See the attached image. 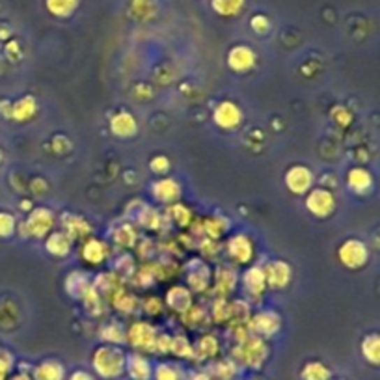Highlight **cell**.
<instances>
[{
  "label": "cell",
  "mask_w": 380,
  "mask_h": 380,
  "mask_svg": "<svg viewBox=\"0 0 380 380\" xmlns=\"http://www.w3.org/2000/svg\"><path fill=\"white\" fill-rule=\"evenodd\" d=\"M240 282H242V289H244L246 296L250 298L251 302L261 300L263 295H265V289H267V282H265V274H263V267H248L240 276Z\"/></svg>",
  "instance_id": "12"
},
{
  "label": "cell",
  "mask_w": 380,
  "mask_h": 380,
  "mask_svg": "<svg viewBox=\"0 0 380 380\" xmlns=\"http://www.w3.org/2000/svg\"><path fill=\"white\" fill-rule=\"evenodd\" d=\"M330 380H345V379H330Z\"/></svg>",
  "instance_id": "55"
},
{
  "label": "cell",
  "mask_w": 380,
  "mask_h": 380,
  "mask_svg": "<svg viewBox=\"0 0 380 380\" xmlns=\"http://www.w3.org/2000/svg\"><path fill=\"white\" fill-rule=\"evenodd\" d=\"M151 196L159 203L172 205V203H175L181 198V184L173 177L156 179L155 183L151 184Z\"/></svg>",
  "instance_id": "16"
},
{
  "label": "cell",
  "mask_w": 380,
  "mask_h": 380,
  "mask_svg": "<svg viewBox=\"0 0 380 380\" xmlns=\"http://www.w3.org/2000/svg\"><path fill=\"white\" fill-rule=\"evenodd\" d=\"M92 287L94 285L89 282V276L84 274L82 270H75V272H71L66 278V293L73 296V298H77V300H82Z\"/></svg>",
  "instance_id": "24"
},
{
  "label": "cell",
  "mask_w": 380,
  "mask_h": 380,
  "mask_svg": "<svg viewBox=\"0 0 380 380\" xmlns=\"http://www.w3.org/2000/svg\"><path fill=\"white\" fill-rule=\"evenodd\" d=\"M335 196L328 189H312L306 194V209L317 218H328L335 211Z\"/></svg>",
  "instance_id": "7"
},
{
  "label": "cell",
  "mask_w": 380,
  "mask_h": 380,
  "mask_svg": "<svg viewBox=\"0 0 380 380\" xmlns=\"http://www.w3.org/2000/svg\"><path fill=\"white\" fill-rule=\"evenodd\" d=\"M58 218L47 207H34L27 220L21 224L22 237H32V239H43L50 231H54Z\"/></svg>",
  "instance_id": "3"
},
{
  "label": "cell",
  "mask_w": 380,
  "mask_h": 380,
  "mask_svg": "<svg viewBox=\"0 0 380 380\" xmlns=\"http://www.w3.org/2000/svg\"><path fill=\"white\" fill-rule=\"evenodd\" d=\"M226 218H207L203 222V228H205V235L209 239L217 240L224 235V231L228 229V224L224 222Z\"/></svg>",
  "instance_id": "44"
},
{
  "label": "cell",
  "mask_w": 380,
  "mask_h": 380,
  "mask_svg": "<svg viewBox=\"0 0 380 380\" xmlns=\"http://www.w3.org/2000/svg\"><path fill=\"white\" fill-rule=\"evenodd\" d=\"M125 358L127 354L117 345H101L92 356V367L99 379L116 380L125 373Z\"/></svg>",
  "instance_id": "1"
},
{
  "label": "cell",
  "mask_w": 380,
  "mask_h": 380,
  "mask_svg": "<svg viewBox=\"0 0 380 380\" xmlns=\"http://www.w3.org/2000/svg\"><path fill=\"white\" fill-rule=\"evenodd\" d=\"M45 6H47L50 15L66 19V17L75 13V10L78 8V0H45Z\"/></svg>",
  "instance_id": "32"
},
{
  "label": "cell",
  "mask_w": 380,
  "mask_h": 380,
  "mask_svg": "<svg viewBox=\"0 0 380 380\" xmlns=\"http://www.w3.org/2000/svg\"><path fill=\"white\" fill-rule=\"evenodd\" d=\"M82 304L84 307H86V312H88L89 315H94V317H99V315H103V312H105V306H103V296H101L94 287L88 291V295L84 296Z\"/></svg>",
  "instance_id": "41"
},
{
  "label": "cell",
  "mask_w": 380,
  "mask_h": 380,
  "mask_svg": "<svg viewBox=\"0 0 380 380\" xmlns=\"http://www.w3.org/2000/svg\"><path fill=\"white\" fill-rule=\"evenodd\" d=\"M136 218H138L140 226H144L145 229H161L162 226V217L159 214L156 209H153V207L142 205V209L138 211Z\"/></svg>",
  "instance_id": "38"
},
{
  "label": "cell",
  "mask_w": 380,
  "mask_h": 380,
  "mask_svg": "<svg viewBox=\"0 0 380 380\" xmlns=\"http://www.w3.org/2000/svg\"><path fill=\"white\" fill-rule=\"evenodd\" d=\"M0 161H2V151H0Z\"/></svg>",
  "instance_id": "56"
},
{
  "label": "cell",
  "mask_w": 380,
  "mask_h": 380,
  "mask_svg": "<svg viewBox=\"0 0 380 380\" xmlns=\"http://www.w3.org/2000/svg\"><path fill=\"white\" fill-rule=\"evenodd\" d=\"M110 254V248L103 239H97V237H88L84 239L82 246H80V257L82 261L89 267H99L106 261V257Z\"/></svg>",
  "instance_id": "14"
},
{
  "label": "cell",
  "mask_w": 380,
  "mask_h": 380,
  "mask_svg": "<svg viewBox=\"0 0 380 380\" xmlns=\"http://www.w3.org/2000/svg\"><path fill=\"white\" fill-rule=\"evenodd\" d=\"M112 304H114V307H116L119 313H123V315H131V313L138 307V298L123 289L119 295L114 296Z\"/></svg>",
  "instance_id": "40"
},
{
  "label": "cell",
  "mask_w": 380,
  "mask_h": 380,
  "mask_svg": "<svg viewBox=\"0 0 380 380\" xmlns=\"http://www.w3.org/2000/svg\"><path fill=\"white\" fill-rule=\"evenodd\" d=\"M156 328L147 321H136L127 328V343L134 349V352H153L155 351Z\"/></svg>",
  "instance_id": "5"
},
{
  "label": "cell",
  "mask_w": 380,
  "mask_h": 380,
  "mask_svg": "<svg viewBox=\"0 0 380 380\" xmlns=\"http://www.w3.org/2000/svg\"><path fill=\"white\" fill-rule=\"evenodd\" d=\"M73 248V240L67 237L61 229L58 231H50L45 239V250L52 257H66Z\"/></svg>",
  "instance_id": "22"
},
{
  "label": "cell",
  "mask_w": 380,
  "mask_h": 380,
  "mask_svg": "<svg viewBox=\"0 0 380 380\" xmlns=\"http://www.w3.org/2000/svg\"><path fill=\"white\" fill-rule=\"evenodd\" d=\"M125 373L133 380H151L153 365H151L149 358L142 352H131L125 358Z\"/></svg>",
  "instance_id": "18"
},
{
  "label": "cell",
  "mask_w": 380,
  "mask_h": 380,
  "mask_svg": "<svg viewBox=\"0 0 380 380\" xmlns=\"http://www.w3.org/2000/svg\"><path fill=\"white\" fill-rule=\"evenodd\" d=\"M373 184H374L373 175H371V172L365 170V168H352V170H349V173H346V187H349V190H351L352 194L358 196L369 194V192L373 190Z\"/></svg>",
  "instance_id": "19"
},
{
  "label": "cell",
  "mask_w": 380,
  "mask_h": 380,
  "mask_svg": "<svg viewBox=\"0 0 380 380\" xmlns=\"http://www.w3.org/2000/svg\"><path fill=\"white\" fill-rule=\"evenodd\" d=\"M166 306L172 309V312L183 315L192 307V291L184 285H175V287H170L166 293Z\"/></svg>",
  "instance_id": "20"
},
{
  "label": "cell",
  "mask_w": 380,
  "mask_h": 380,
  "mask_svg": "<svg viewBox=\"0 0 380 380\" xmlns=\"http://www.w3.org/2000/svg\"><path fill=\"white\" fill-rule=\"evenodd\" d=\"M69 380H95L88 371H82V369H78V371H73L69 374Z\"/></svg>",
  "instance_id": "52"
},
{
  "label": "cell",
  "mask_w": 380,
  "mask_h": 380,
  "mask_svg": "<svg viewBox=\"0 0 380 380\" xmlns=\"http://www.w3.org/2000/svg\"><path fill=\"white\" fill-rule=\"evenodd\" d=\"M190 380H211V377L207 374V371H200V373L190 374Z\"/></svg>",
  "instance_id": "53"
},
{
  "label": "cell",
  "mask_w": 380,
  "mask_h": 380,
  "mask_svg": "<svg viewBox=\"0 0 380 380\" xmlns=\"http://www.w3.org/2000/svg\"><path fill=\"white\" fill-rule=\"evenodd\" d=\"M235 373H237V363L231 360H218L207 369V374L211 377V380H231Z\"/></svg>",
  "instance_id": "29"
},
{
  "label": "cell",
  "mask_w": 380,
  "mask_h": 380,
  "mask_svg": "<svg viewBox=\"0 0 380 380\" xmlns=\"http://www.w3.org/2000/svg\"><path fill=\"white\" fill-rule=\"evenodd\" d=\"M13 367V356L11 352L8 351H0V380L8 379V373Z\"/></svg>",
  "instance_id": "50"
},
{
  "label": "cell",
  "mask_w": 380,
  "mask_h": 380,
  "mask_svg": "<svg viewBox=\"0 0 380 380\" xmlns=\"http://www.w3.org/2000/svg\"><path fill=\"white\" fill-rule=\"evenodd\" d=\"M153 380H183L184 374L181 371L179 365L170 362H162L156 363L155 367H153Z\"/></svg>",
  "instance_id": "35"
},
{
  "label": "cell",
  "mask_w": 380,
  "mask_h": 380,
  "mask_svg": "<svg viewBox=\"0 0 380 380\" xmlns=\"http://www.w3.org/2000/svg\"><path fill=\"white\" fill-rule=\"evenodd\" d=\"M36 110H38V103L34 99L32 95H24L19 101H15L11 105L10 117L15 119V122H30L34 116H36Z\"/></svg>",
  "instance_id": "26"
},
{
  "label": "cell",
  "mask_w": 380,
  "mask_h": 380,
  "mask_svg": "<svg viewBox=\"0 0 380 380\" xmlns=\"http://www.w3.org/2000/svg\"><path fill=\"white\" fill-rule=\"evenodd\" d=\"M60 226L61 231L71 240L88 239V237H92V231H94L86 218L78 217V214H69V212L61 214Z\"/></svg>",
  "instance_id": "17"
},
{
  "label": "cell",
  "mask_w": 380,
  "mask_h": 380,
  "mask_svg": "<svg viewBox=\"0 0 380 380\" xmlns=\"http://www.w3.org/2000/svg\"><path fill=\"white\" fill-rule=\"evenodd\" d=\"M112 239H114V242H116L117 246H122V248H133L136 239H138V233H136V229H134L133 224L125 222L114 229Z\"/></svg>",
  "instance_id": "30"
},
{
  "label": "cell",
  "mask_w": 380,
  "mask_h": 380,
  "mask_svg": "<svg viewBox=\"0 0 380 380\" xmlns=\"http://www.w3.org/2000/svg\"><path fill=\"white\" fill-rule=\"evenodd\" d=\"M254 242L248 235L237 233L231 235L226 242V254L235 265H248L254 259Z\"/></svg>",
  "instance_id": "8"
},
{
  "label": "cell",
  "mask_w": 380,
  "mask_h": 380,
  "mask_svg": "<svg viewBox=\"0 0 380 380\" xmlns=\"http://www.w3.org/2000/svg\"><path fill=\"white\" fill-rule=\"evenodd\" d=\"M237 274L231 267H218L217 272H214V291H217V296H222V298H228L231 293L237 287Z\"/></svg>",
  "instance_id": "23"
},
{
  "label": "cell",
  "mask_w": 380,
  "mask_h": 380,
  "mask_svg": "<svg viewBox=\"0 0 380 380\" xmlns=\"http://www.w3.org/2000/svg\"><path fill=\"white\" fill-rule=\"evenodd\" d=\"M212 122L224 131H233L242 122V110L233 101H222L212 110Z\"/></svg>",
  "instance_id": "10"
},
{
  "label": "cell",
  "mask_w": 380,
  "mask_h": 380,
  "mask_svg": "<svg viewBox=\"0 0 380 380\" xmlns=\"http://www.w3.org/2000/svg\"><path fill=\"white\" fill-rule=\"evenodd\" d=\"M168 352L177 358H190V360H194L192 343L184 335H172V339H170V351Z\"/></svg>",
  "instance_id": "36"
},
{
  "label": "cell",
  "mask_w": 380,
  "mask_h": 380,
  "mask_svg": "<svg viewBox=\"0 0 380 380\" xmlns=\"http://www.w3.org/2000/svg\"><path fill=\"white\" fill-rule=\"evenodd\" d=\"M313 183H315V175L307 166H302V164H295L291 166L287 172H285V187L296 196L307 194L309 190L313 189Z\"/></svg>",
  "instance_id": "9"
},
{
  "label": "cell",
  "mask_w": 380,
  "mask_h": 380,
  "mask_svg": "<svg viewBox=\"0 0 380 380\" xmlns=\"http://www.w3.org/2000/svg\"><path fill=\"white\" fill-rule=\"evenodd\" d=\"M279 330H282V317L278 312H272V309H263L248 321V332L263 339L274 337Z\"/></svg>",
  "instance_id": "6"
},
{
  "label": "cell",
  "mask_w": 380,
  "mask_h": 380,
  "mask_svg": "<svg viewBox=\"0 0 380 380\" xmlns=\"http://www.w3.org/2000/svg\"><path fill=\"white\" fill-rule=\"evenodd\" d=\"M183 317V321L187 323V326H200V324H203V321H205V313H203V309H198V307H190L189 312L183 313L181 315Z\"/></svg>",
  "instance_id": "48"
},
{
  "label": "cell",
  "mask_w": 380,
  "mask_h": 380,
  "mask_svg": "<svg viewBox=\"0 0 380 380\" xmlns=\"http://www.w3.org/2000/svg\"><path fill=\"white\" fill-rule=\"evenodd\" d=\"M32 380H66V367L58 360H43L34 367Z\"/></svg>",
  "instance_id": "25"
},
{
  "label": "cell",
  "mask_w": 380,
  "mask_h": 380,
  "mask_svg": "<svg viewBox=\"0 0 380 380\" xmlns=\"http://www.w3.org/2000/svg\"><path fill=\"white\" fill-rule=\"evenodd\" d=\"M211 6L218 15L235 17L244 8V0H211Z\"/></svg>",
  "instance_id": "37"
},
{
  "label": "cell",
  "mask_w": 380,
  "mask_h": 380,
  "mask_svg": "<svg viewBox=\"0 0 380 380\" xmlns=\"http://www.w3.org/2000/svg\"><path fill=\"white\" fill-rule=\"evenodd\" d=\"M170 159L166 155H155L149 161V170L156 175H164V173L170 172Z\"/></svg>",
  "instance_id": "46"
},
{
  "label": "cell",
  "mask_w": 380,
  "mask_h": 380,
  "mask_svg": "<svg viewBox=\"0 0 380 380\" xmlns=\"http://www.w3.org/2000/svg\"><path fill=\"white\" fill-rule=\"evenodd\" d=\"M192 349H194V360H212L217 358L220 345L214 335H201L192 345Z\"/></svg>",
  "instance_id": "27"
},
{
  "label": "cell",
  "mask_w": 380,
  "mask_h": 380,
  "mask_svg": "<svg viewBox=\"0 0 380 380\" xmlns=\"http://www.w3.org/2000/svg\"><path fill=\"white\" fill-rule=\"evenodd\" d=\"M17 220L11 212L0 211V239H8L15 233Z\"/></svg>",
  "instance_id": "45"
},
{
  "label": "cell",
  "mask_w": 380,
  "mask_h": 380,
  "mask_svg": "<svg viewBox=\"0 0 380 380\" xmlns=\"http://www.w3.org/2000/svg\"><path fill=\"white\" fill-rule=\"evenodd\" d=\"M10 380H32V377H30L28 373H17V374H13Z\"/></svg>",
  "instance_id": "54"
},
{
  "label": "cell",
  "mask_w": 380,
  "mask_h": 380,
  "mask_svg": "<svg viewBox=\"0 0 380 380\" xmlns=\"http://www.w3.org/2000/svg\"><path fill=\"white\" fill-rule=\"evenodd\" d=\"M212 282L211 268L207 267V263L203 259H192L187 270V284L192 293H203L209 289V285Z\"/></svg>",
  "instance_id": "13"
},
{
  "label": "cell",
  "mask_w": 380,
  "mask_h": 380,
  "mask_svg": "<svg viewBox=\"0 0 380 380\" xmlns=\"http://www.w3.org/2000/svg\"><path fill=\"white\" fill-rule=\"evenodd\" d=\"M101 339L105 341L106 345H123L127 343V328H123L122 323H108L99 330Z\"/></svg>",
  "instance_id": "28"
},
{
  "label": "cell",
  "mask_w": 380,
  "mask_h": 380,
  "mask_svg": "<svg viewBox=\"0 0 380 380\" xmlns=\"http://www.w3.org/2000/svg\"><path fill=\"white\" fill-rule=\"evenodd\" d=\"M251 30L259 36H265V34L270 32V21H268V17L265 15H254L250 21Z\"/></svg>",
  "instance_id": "49"
},
{
  "label": "cell",
  "mask_w": 380,
  "mask_h": 380,
  "mask_svg": "<svg viewBox=\"0 0 380 380\" xmlns=\"http://www.w3.org/2000/svg\"><path fill=\"white\" fill-rule=\"evenodd\" d=\"M330 116H332V119H334L339 127H346V125H351L352 122V114L346 110L345 106H334L332 112H330Z\"/></svg>",
  "instance_id": "47"
},
{
  "label": "cell",
  "mask_w": 380,
  "mask_h": 380,
  "mask_svg": "<svg viewBox=\"0 0 380 380\" xmlns=\"http://www.w3.org/2000/svg\"><path fill=\"white\" fill-rule=\"evenodd\" d=\"M211 315L212 321H217V323H228V321H231V302L228 298L217 296L214 302H212Z\"/></svg>",
  "instance_id": "39"
},
{
  "label": "cell",
  "mask_w": 380,
  "mask_h": 380,
  "mask_svg": "<svg viewBox=\"0 0 380 380\" xmlns=\"http://www.w3.org/2000/svg\"><path fill=\"white\" fill-rule=\"evenodd\" d=\"M337 259L349 270H360L367 265L369 248L363 240L346 239L337 248Z\"/></svg>",
  "instance_id": "4"
},
{
  "label": "cell",
  "mask_w": 380,
  "mask_h": 380,
  "mask_svg": "<svg viewBox=\"0 0 380 380\" xmlns=\"http://www.w3.org/2000/svg\"><path fill=\"white\" fill-rule=\"evenodd\" d=\"M131 11H133V15L136 19H140V21H147V19L155 15L156 8L153 0H133Z\"/></svg>",
  "instance_id": "42"
},
{
  "label": "cell",
  "mask_w": 380,
  "mask_h": 380,
  "mask_svg": "<svg viewBox=\"0 0 380 380\" xmlns=\"http://www.w3.org/2000/svg\"><path fill=\"white\" fill-rule=\"evenodd\" d=\"M302 380H330L332 371L323 362H307L300 371Z\"/></svg>",
  "instance_id": "31"
},
{
  "label": "cell",
  "mask_w": 380,
  "mask_h": 380,
  "mask_svg": "<svg viewBox=\"0 0 380 380\" xmlns=\"http://www.w3.org/2000/svg\"><path fill=\"white\" fill-rule=\"evenodd\" d=\"M263 274H265L267 287H270V289H284V287L289 285L291 276H293V268H291V265L287 261L272 259L267 265H263Z\"/></svg>",
  "instance_id": "11"
},
{
  "label": "cell",
  "mask_w": 380,
  "mask_h": 380,
  "mask_svg": "<svg viewBox=\"0 0 380 380\" xmlns=\"http://www.w3.org/2000/svg\"><path fill=\"white\" fill-rule=\"evenodd\" d=\"M362 354L369 363L379 365L380 363V337H379V334H369L363 337Z\"/></svg>",
  "instance_id": "33"
},
{
  "label": "cell",
  "mask_w": 380,
  "mask_h": 380,
  "mask_svg": "<svg viewBox=\"0 0 380 380\" xmlns=\"http://www.w3.org/2000/svg\"><path fill=\"white\" fill-rule=\"evenodd\" d=\"M231 356L239 365H244L248 369H259L268 358L267 341L250 334L244 341L237 343V346L231 351Z\"/></svg>",
  "instance_id": "2"
},
{
  "label": "cell",
  "mask_w": 380,
  "mask_h": 380,
  "mask_svg": "<svg viewBox=\"0 0 380 380\" xmlns=\"http://www.w3.org/2000/svg\"><path fill=\"white\" fill-rule=\"evenodd\" d=\"M166 217L168 220L177 224L179 228H187V226L192 224V212H190V209L187 205H183V203H177V201L172 203V205H168Z\"/></svg>",
  "instance_id": "34"
},
{
  "label": "cell",
  "mask_w": 380,
  "mask_h": 380,
  "mask_svg": "<svg viewBox=\"0 0 380 380\" xmlns=\"http://www.w3.org/2000/svg\"><path fill=\"white\" fill-rule=\"evenodd\" d=\"M110 131L117 138H133L138 133V122L131 112H117L110 119Z\"/></svg>",
  "instance_id": "21"
},
{
  "label": "cell",
  "mask_w": 380,
  "mask_h": 380,
  "mask_svg": "<svg viewBox=\"0 0 380 380\" xmlns=\"http://www.w3.org/2000/svg\"><path fill=\"white\" fill-rule=\"evenodd\" d=\"M144 309L145 313H149V315H159V313H162V300H159L156 296H149V298H145L144 300Z\"/></svg>",
  "instance_id": "51"
},
{
  "label": "cell",
  "mask_w": 380,
  "mask_h": 380,
  "mask_svg": "<svg viewBox=\"0 0 380 380\" xmlns=\"http://www.w3.org/2000/svg\"><path fill=\"white\" fill-rule=\"evenodd\" d=\"M231 321L235 324H248V321H250V304L246 300L231 302Z\"/></svg>",
  "instance_id": "43"
},
{
  "label": "cell",
  "mask_w": 380,
  "mask_h": 380,
  "mask_svg": "<svg viewBox=\"0 0 380 380\" xmlns=\"http://www.w3.org/2000/svg\"><path fill=\"white\" fill-rule=\"evenodd\" d=\"M257 61V54L254 49L246 47V45H235L233 49L228 52V67L235 73H248L254 69Z\"/></svg>",
  "instance_id": "15"
}]
</instances>
